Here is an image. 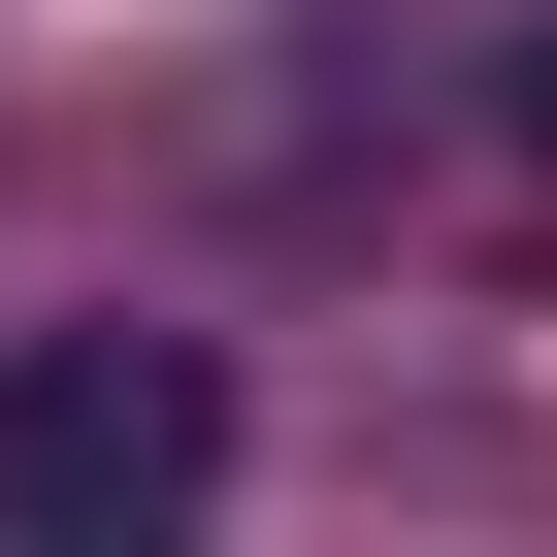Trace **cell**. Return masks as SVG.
Here are the masks:
<instances>
[{"instance_id": "obj_1", "label": "cell", "mask_w": 557, "mask_h": 557, "mask_svg": "<svg viewBox=\"0 0 557 557\" xmlns=\"http://www.w3.org/2000/svg\"><path fill=\"white\" fill-rule=\"evenodd\" d=\"M197 524H230L197 329H0V557H197Z\"/></svg>"}, {"instance_id": "obj_2", "label": "cell", "mask_w": 557, "mask_h": 557, "mask_svg": "<svg viewBox=\"0 0 557 557\" xmlns=\"http://www.w3.org/2000/svg\"><path fill=\"white\" fill-rule=\"evenodd\" d=\"M524 132H557V34H524Z\"/></svg>"}]
</instances>
